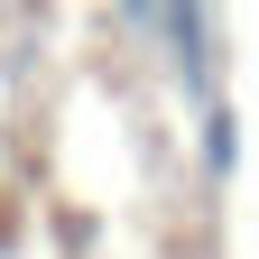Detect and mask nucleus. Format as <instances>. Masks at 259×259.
<instances>
[{"instance_id": "obj_1", "label": "nucleus", "mask_w": 259, "mask_h": 259, "mask_svg": "<svg viewBox=\"0 0 259 259\" xmlns=\"http://www.w3.org/2000/svg\"><path fill=\"white\" fill-rule=\"evenodd\" d=\"M157 47H167L185 93H213V10L204 0H167V10H157Z\"/></svg>"}, {"instance_id": "obj_2", "label": "nucleus", "mask_w": 259, "mask_h": 259, "mask_svg": "<svg viewBox=\"0 0 259 259\" xmlns=\"http://www.w3.org/2000/svg\"><path fill=\"white\" fill-rule=\"evenodd\" d=\"M232 167H241V111L232 102H204V176L232 185Z\"/></svg>"}, {"instance_id": "obj_3", "label": "nucleus", "mask_w": 259, "mask_h": 259, "mask_svg": "<svg viewBox=\"0 0 259 259\" xmlns=\"http://www.w3.org/2000/svg\"><path fill=\"white\" fill-rule=\"evenodd\" d=\"M157 10H167V0H120V28H130V37H148V47H157Z\"/></svg>"}]
</instances>
